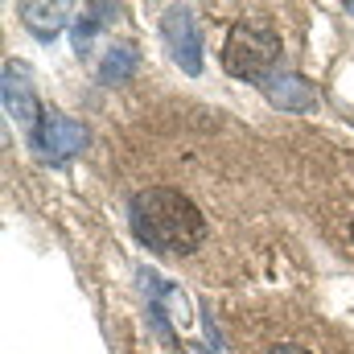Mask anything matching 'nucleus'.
<instances>
[{
  "mask_svg": "<svg viewBox=\"0 0 354 354\" xmlns=\"http://www.w3.org/2000/svg\"><path fill=\"white\" fill-rule=\"evenodd\" d=\"M128 223H132V235L149 252H161V256H189L206 239L202 210L181 189H169V185L136 189L128 202Z\"/></svg>",
  "mask_w": 354,
  "mask_h": 354,
  "instance_id": "1",
  "label": "nucleus"
},
{
  "mask_svg": "<svg viewBox=\"0 0 354 354\" xmlns=\"http://www.w3.org/2000/svg\"><path fill=\"white\" fill-rule=\"evenodd\" d=\"M280 58V33L264 12H248L227 29L223 41V71L231 79H248V83H264L276 71Z\"/></svg>",
  "mask_w": 354,
  "mask_h": 354,
  "instance_id": "2",
  "label": "nucleus"
},
{
  "mask_svg": "<svg viewBox=\"0 0 354 354\" xmlns=\"http://www.w3.org/2000/svg\"><path fill=\"white\" fill-rule=\"evenodd\" d=\"M91 145V132L75 120V115H62V111H46L41 124L29 132V149L37 161L46 165H66L71 157H79Z\"/></svg>",
  "mask_w": 354,
  "mask_h": 354,
  "instance_id": "3",
  "label": "nucleus"
},
{
  "mask_svg": "<svg viewBox=\"0 0 354 354\" xmlns=\"http://www.w3.org/2000/svg\"><path fill=\"white\" fill-rule=\"evenodd\" d=\"M161 37L174 54V62L185 71V75H202V29H198V17L189 8H165L161 17Z\"/></svg>",
  "mask_w": 354,
  "mask_h": 354,
  "instance_id": "4",
  "label": "nucleus"
},
{
  "mask_svg": "<svg viewBox=\"0 0 354 354\" xmlns=\"http://www.w3.org/2000/svg\"><path fill=\"white\" fill-rule=\"evenodd\" d=\"M4 83H0V99H4V115L17 124V128H25V136L41 124V103H37V91L29 83V71L21 66V62H4V75H0Z\"/></svg>",
  "mask_w": 354,
  "mask_h": 354,
  "instance_id": "5",
  "label": "nucleus"
},
{
  "mask_svg": "<svg viewBox=\"0 0 354 354\" xmlns=\"http://www.w3.org/2000/svg\"><path fill=\"white\" fill-rule=\"evenodd\" d=\"M260 91H264L268 103L280 107V111H292V115H313L317 111V91L297 71H272L260 83Z\"/></svg>",
  "mask_w": 354,
  "mask_h": 354,
  "instance_id": "6",
  "label": "nucleus"
},
{
  "mask_svg": "<svg viewBox=\"0 0 354 354\" xmlns=\"http://www.w3.org/2000/svg\"><path fill=\"white\" fill-rule=\"evenodd\" d=\"M136 71H140V50H136V41H111V46L103 50L99 66H95V75H99V83H103V87L128 83Z\"/></svg>",
  "mask_w": 354,
  "mask_h": 354,
  "instance_id": "7",
  "label": "nucleus"
},
{
  "mask_svg": "<svg viewBox=\"0 0 354 354\" xmlns=\"http://www.w3.org/2000/svg\"><path fill=\"white\" fill-rule=\"evenodd\" d=\"M21 25L37 41H54L66 29V8L62 4H21Z\"/></svg>",
  "mask_w": 354,
  "mask_h": 354,
  "instance_id": "8",
  "label": "nucleus"
},
{
  "mask_svg": "<svg viewBox=\"0 0 354 354\" xmlns=\"http://www.w3.org/2000/svg\"><path fill=\"white\" fill-rule=\"evenodd\" d=\"M115 17H120L115 4H87V8H83V17L75 21V54H79V58H87L91 46H95V37L103 33V25H111Z\"/></svg>",
  "mask_w": 354,
  "mask_h": 354,
  "instance_id": "9",
  "label": "nucleus"
},
{
  "mask_svg": "<svg viewBox=\"0 0 354 354\" xmlns=\"http://www.w3.org/2000/svg\"><path fill=\"white\" fill-rule=\"evenodd\" d=\"M268 354H309L305 346H292V342H280V346H272Z\"/></svg>",
  "mask_w": 354,
  "mask_h": 354,
  "instance_id": "10",
  "label": "nucleus"
},
{
  "mask_svg": "<svg viewBox=\"0 0 354 354\" xmlns=\"http://www.w3.org/2000/svg\"><path fill=\"white\" fill-rule=\"evenodd\" d=\"M351 239H354V218H351Z\"/></svg>",
  "mask_w": 354,
  "mask_h": 354,
  "instance_id": "11",
  "label": "nucleus"
}]
</instances>
